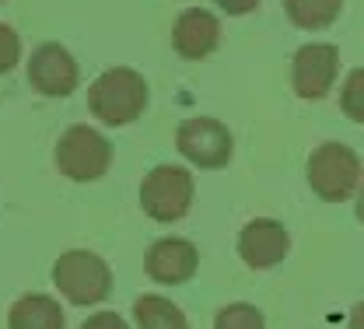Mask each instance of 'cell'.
Listing matches in <instances>:
<instances>
[{"label":"cell","instance_id":"cell-1","mask_svg":"<svg viewBox=\"0 0 364 329\" xmlns=\"http://www.w3.org/2000/svg\"><path fill=\"white\" fill-rule=\"evenodd\" d=\"M88 109L105 126H127L147 109V81L130 67H112L91 81Z\"/></svg>","mask_w":364,"mask_h":329},{"label":"cell","instance_id":"cell-2","mask_svg":"<svg viewBox=\"0 0 364 329\" xmlns=\"http://www.w3.org/2000/svg\"><path fill=\"white\" fill-rule=\"evenodd\" d=\"M309 186L316 189L318 200L343 203L361 186V158L354 147L340 141L318 144L309 154Z\"/></svg>","mask_w":364,"mask_h":329},{"label":"cell","instance_id":"cell-3","mask_svg":"<svg viewBox=\"0 0 364 329\" xmlns=\"http://www.w3.org/2000/svg\"><path fill=\"white\" fill-rule=\"evenodd\" d=\"M53 284L74 305H98L112 291V270L88 249H70L53 263Z\"/></svg>","mask_w":364,"mask_h":329},{"label":"cell","instance_id":"cell-4","mask_svg":"<svg viewBox=\"0 0 364 329\" xmlns=\"http://www.w3.org/2000/svg\"><path fill=\"white\" fill-rule=\"evenodd\" d=\"M109 165H112V147L95 126L74 123L60 134V141H56L60 176H67L74 183H95L109 172Z\"/></svg>","mask_w":364,"mask_h":329},{"label":"cell","instance_id":"cell-5","mask_svg":"<svg viewBox=\"0 0 364 329\" xmlns=\"http://www.w3.org/2000/svg\"><path fill=\"white\" fill-rule=\"evenodd\" d=\"M193 176L182 165H158L140 183V207L151 221H179L193 207Z\"/></svg>","mask_w":364,"mask_h":329},{"label":"cell","instance_id":"cell-6","mask_svg":"<svg viewBox=\"0 0 364 329\" xmlns=\"http://www.w3.org/2000/svg\"><path fill=\"white\" fill-rule=\"evenodd\" d=\"M176 147L186 161H193L196 168H225L231 161L235 141L228 134L225 123L210 119V116H193L182 119L176 130Z\"/></svg>","mask_w":364,"mask_h":329},{"label":"cell","instance_id":"cell-7","mask_svg":"<svg viewBox=\"0 0 364 329\" xmlns=\"http://www.w3.org/2000/svg\"><path fill=\"white\" fill-rule=\"evenodd\" d=\"M340 77V49L329 43H309L291 60V88L305 102H322Z\"/></svg>","mask_w":364,"mask_h":329},{"label":"cell","instance_id":"cell-8","mask_svg":"<svg viewBox=\"0 0 364 329\" xmlns=\"http://www.w3.org/2000/svg\"><path fill=\"white\" fill-rule=\"evenodd\" d=\"M28 85L46 98L74 95V88H77V60L60 43H43L28 60Z\"/></svg>","mask_w":364,"mask_h":329},{"label":"cell","instance_id":"cell-9","mask_svg":"<svg viewBox=\"0 0 364 329\" xmlns=\"http://www.w3.org/2000/svg\"><path fill=\"white\" fill-rule=\"evenodd\" d=\"M287 249H291V235L273 217H256L238 232V256L249 270H270L287 256Z\"/></svg>","mask_w":364,"mask_h":329},{"label":"cell","instance_id":"cell-10","mask_svg":"<svg viewBox=\"0 0 364 329\" xmlns=\"http://www.w3.org/2000/svg\"><path fill=\"white\" fill-rule=\"evenodd\" d=\"M200 266V252L189 238H158L144 252V274L158 284H186Z\"/></svg>","mask_w":364,"mask_h":329},{"label":"cell","instance_id":"cell-11","mask_svg":"<svg viewBox=\"0 0 364 329\" xmlns=\"http://www.w3.org/2000/svg\"><path fill=\"white\" fill-rule=\"evenodd\" d=\"M221 43V21L207 7H189L182 11L172 25V46L182 60H203Z\"/></svg>","mask_w":364,"mask_h":329},{"label":"cell","instance_id":"cell-12","mask_svg":"<svg viewBox=\"0 0 364 329\" xmlns=\"http://www.w3.org/2000/svg\"><path fill=\"white\" fill-rule=\"evenodd\" d=\"M7 329H63V308L49 294L28 291L11 305Z\"/></svg>","mask_w":364,"mask_h":329},{"label":"cell","instance_id":"cell-13","mask_svg":"<svg viewBox=\"0 0 364 329\" xmlns=\"http://www.w3.org/2000/svg\"><path fill=\"white\" fill-rule=\"evenodd\" d=\"M134 319L140 329H189L182 308L161 294H140L134 305Z\"/></svg>","mask_w":364,"mask_h":329},{"label":"cell","instance_id":"cell-14","mask_svg":"<svg viewBox=\"0 0 364 329\" xmlns=\"http://www.w3.org/2000/svg\"><path fill=\"white\" fill-rule=\"evenodd\" d=\"M343 0H284V11L291 18V25L305 28V32H318L329 28L340 14Z\"/></svg>","mask_w":364,"mask_h":329},{"label":"cell","instance_id":"cell-15","mask_svg":"<svg viewBox=\"0 0 364 329\" xmlns=\"http://www.w3.org/2000/svg\"><path fill=\"white\" fill-rule=\"evenodd\" d=\"M214 329H267V319L256 305L249 301H235V305H225L214 319Z\"/></svg>","mask_w":364,"mask_h":329},{"label":"cell","instance_id":"cell-16","mask_svg":"<svg viewBox=\"0 0 364 329\" xmlns=\"http://www.w3.org/2000/svg\"><path fill=\"white\" fill-rule=\"evenodd\" d=\"M340 109H343L347 119L364 123V67L350 70V77L343 81V88H340Z\"/></svg>","mask_w":364,"mask_h":329},{"label":"cell","instance_id":"cell-17","mask_svg":"<svg viewBox=\"0 0 364 329\" xmlns=\"http://www.w3.org/2000/svg\"><path fill=\"white\" fill-rule=\"evenodd\" d=\"M21 60V36L11 25H0V74H11Z\"/></svg>","mask_w":364,"mask_h":329},{"label":"cell","instance_id":"cell-18","mask_svg":"<svg viewBox=\"0 0 364 329\" xmlns=\"http://www.w3.org/2000/svg\"><path fill=\"white\" fill-rule=\"evenodd\" d=\"M81 329H127V319L119 312H95L91 319H85Z\"/></svg>","mask_w":364,"mask_h":329},{"label":"cell","instance_id":"cell-19","mask_svg":"<svg viewBox=\"0 0 364 329\" xmlns=\"http://www.w3.org/2000/svg\"><path fill=\"white\" fill-rule=\"evenodd\" d=\"M225 14H249V11H256L263 0H214Z\"/></svg>","mask_w":364,"mask_h":329},{"label":"cell","instance_id":"cell-20","mask_svg":"<svg viewBox=\"0 0 364 329\" xmlns=\"http://www.w3.org/2000/svg\"><path fill=\"white\" fill-rule=\"evenodd\" d=\"M350 329H364V301L354 308V315H350Z\"/></svg>","mask_w":364,"mask_h":329},{"label":"cell","instance_id":"cell-21","mask_svg":"<svg viewBox=\"0 0 364 329\" xmlns=\"http://www.w3.org/2000/svg\"><path fill=\"white\" fill-rule=\"evenodd\" d=\"M358 217H361V225H364V179H361V186H358Z\"/></svg>","mask_w":364,"mask_h":329},{"label":"cell","instance_id":"cell-22","mask_svg":"<svg viewBox=\"0 0 364 329\" xmlns=\"http://www.w3.org/2000/svg\"><path fill=\"white\" fill-rule=\"evenodd\" d=\"M0 4H4V0H0Z\"/></svg>","mask_w":364,"mask_h":329}]
</instances>
